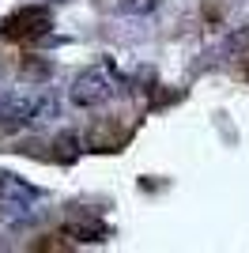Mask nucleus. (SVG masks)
<instances>
[{
    "label": "nucleus",
    "mask_w": 249,
    "mask_h": 253,
    "mask_svg": "<svg viewBox=\"0 0 249 253\" xmlns=\"http://www.w3.org/2000/svg\"><path fill=\"white\" fill-rule=\"evenodd\" d=\"M49 155L57 159V163H76V155H80V136H76V132H61V136L49 144Z\"/></svg>",
    "instance_id": "obj_5"
},
{
    "label": "nucleus",
    "mask_w": 249,
    "mask_h": 253,
    "mask_svg": "<svg viewBox=\"0 0 249 253\" xmlns=\"http://www.w3.org/2000/svg\"><path fill=\"white\" fill-rule=\"evenodd\" d=\"M45 110H53V98L45 95H34V91H0V125L4 128H23V125H34Z\"/></svg>",
    "instance_id": "obj_2"
},
{
    "label": "nucleus",
    "mask_w": 249,
    "mask_h": 253,
    "mask_svg": "<svg viewBox=\"0 0 249 253\" xmlns=\"http://www.w3.org/2000/svg\"><path fill=\"white\" fill-rule=\"evenodd\" d=\"M242 72H246V80H249V61H246V68H242Z\"/></svg>",
    "instance_id": "obj_8"
},
{
    "label": "nucleus",
    "mask_w": 249,
    "mask_h": 253,
    "mask_svg": "<svg viewBox=\"0 0 249 253\" xmlns=\"http://www.w3.org/2000/svg\"><path fill=\"white\" fill-rule=\"evenodd\" d=\"M64 231L72 234L76 242H102V238H106V223L98 219V215L80 211V215H72V219H68V227H64Z\"/></svg>",
    "instance_id": "obj_4"
},
{
    "label": "nucleus",
    "mask_w": 249,
    "mask_h": 253,
    "mask_svg": "<svg viewBox=\"0 0 249 253\" xmlns=\"http://www.w3.org/2000/svg\"><path fill=\"white\" fill-rule=\"evenodd\" d=\"M159 0H117V11L121 15H147Z\"/></svg>",
    "instance_id": "obj_6"
},
{
    "label": "nucleus",
    "mask_w": 249,
    "mask_h": 253,
    "mask_svg": "<svg viewBox=\"0 0 249 253\" xmlns=\"http://www.w3.org/2000/svg\"><path fill=\"white\" fill-rule=\"evenodd\" d=\"M0 204H4V181H0Z\"/></svg>",
    "instance_id": "obj_7"
},
{
    "label": "nucleus",
    "mask_w": 249,
    "mask_h": 253,
    "mask_svg": "<svg viewBox=\"0 0 249 253\" xmlns=\"http://www.w3.org/2000/svg\"><path fill=\"white\" fill-rule=\"evenodd\" d=\"M68 95H72V102L80 106V110L106 106L110 98H114V76L106 72V68H98V64H94V68H83V72L72 80Z\"/></svg>",
    "instance_id": "obj_3"
},
{
    "label": "nucleus",
    "mask_w": 249,
    "mask_h": 253,
    "mask_svg": "<svg viewBox=\"0 0 249 253\" xmlns=\"http://www.w3.org/2000/svg\"><path fill=\"white\" fill-rule=\"evenodd\" d=\"M53 27V11L42 4H23V8L8 11L0 19V38L4 42H38L42 34H49Z\"/></svg>",
    "instance_id": "obj_1"
}]
</instances>
